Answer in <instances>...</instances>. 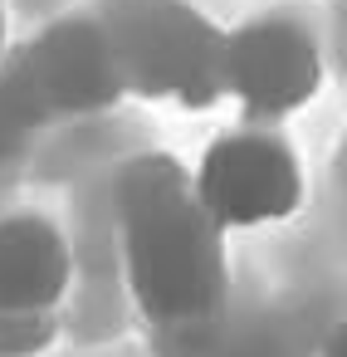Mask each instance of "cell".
<instances>
[{
	"label": "cell",
	"instance_id": "obj_6",
	"mask_svg": "<svg viewBox=\"0 0 347 357\" xmlns=\"http://www.w3.org/2000/svg\"><path fill=\"white\" fill-rule=\"evenodd\" d=\"M74 284V250L49 215H0V308L54 313Z\"/></svg>",
	"mask_w": 347,
	"mask_h": 357
},
{
	"label": "cell",
	"instance_id": "obj_8",
	"mask_svg": "<svg viewBox=\"0 0 347 357\" xmlns=\"http://www.w3.org/2000/svg\"><path fill=\"white\" fill-rule=\"evenodd\" d=\"M54 333H59L54 313L0 308V357H40L54 342Z\"/></svg>",
	"mask_w": 347,
	"mask_h": 357
},
{
	"label": "cell",
	"instance_id": "obj_5",
	"mask_svg": "<svg viewBox=\"0 0 347 357\" xmlns=\"http://www.w3.org/2000/svg\"><path fill=\"white\" fill-rule=\"evenodd\" d=\"M15 59L49 118H88V113L113 108L128 93L113 30L88 15L45 25Z\"/></svg>",
	"mask_w": 347,
	"mask_h": 357
},
{
	"label": "cell",
	"instance_id": "obj_4",
	"mask_svg": "<svg viewBox=\"0 0 347 357\" xmlns=\"http://www.w3.org/2000/svg\"><path fill=\"white\" fill-rule=\"evenodd\" d=\"M323 89V45L298 15H254L220 40V98L249 123H279Z\"/></svg>",
	"mask_w": 347,
	"mask_h": 357
},
{
	"label": "cell",
	"instance_id": "obj_3",
	"mask_svg": "<svg viewBox=\"0 0 347 357\" xmlns=\"http://www.w3.org/2000/svg\"><path fill=\"white\" fill-rule=\"evenodd\" d=\"M220 40L206 15L176 0H147L118 30V64L123 89L137 98H171L186 108H206L220 98Z\"/></svg>",
	"mask_w": 347,
	"mask_h": 357
},
{
	"label": "cell",
	"instance_id": "obj_7",
	"mask_svg": "<svg viewBox=\"0 0 347 357\" xmlns=\"http://www.w3.org/2000/svg\"><path fill=\"white\" fill-rule=\"evenodd\" d=\"M45 123H49L45 103L35 98L20 59L6 50V59H0V162H15Z\"/></svg>",
	"mask_w": 347,
	"mask_h": 357
},
{
	"label": "cell",
	"instance_id": "obj_9",
	"mask_svg": "<svg viewBox=\"0 0 347 357\" xmlns=\"http://www.w3.org/2000/svg\"><path fill=\"white\" fill-rule=\"evenodd\" d=\"M0 59H6V0H0Z\"/></svg>",
	"mask_w": 347,
	"mask_h": 357
},
{
	"label": "cell",
	"instance_id": "obj_1",
	"mask_svg": "<svg viewBox=\"0 0 347 357\" xmlns=\"http://www.w3.org/2000/svg\"><path fill=\"white\" fill-rule=\"evenodd\" d=\"M128 284L137 308L162 328H191L220 313L230 264L225 230L196 206L191 172L162 152L137 157L123 181Z\"/></svg>",
	"mask_w": 347,
	"mask_h": 357
},
{
	"label": "cell",
	"instance_id": "obj_2",
	"mask_svg": "<svg viewBox=\"0 0 347 357\" xmlns=\"http://www.w3.org/2000/svg\"><path fill=\"white\" fill-rule=\"evenodd\" d=\"M196 206L225 230H264L303 206V167L274 123H249L215 137L191 172Z\"/></svg>",
	"mask_w": 347,
	"mask_h": 357
}]
</instances>
